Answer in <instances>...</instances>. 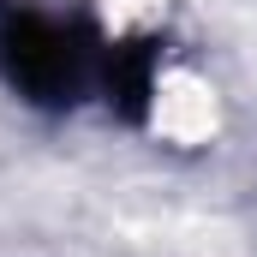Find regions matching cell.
Segmentation results:
<instances>
[{"label":"cell","instance_id":"6da1fadb","mask_svg":"<svg viewBox=\"0 0 257 257\" xmlns=\"http://www.w3.org/2000/svg\"><path fill=\"white\" fill-rule=\"evenodd\" d=\"M0 78L36 108H72L90 84H102V54L78 24L0 0Z\"/></svg>","mask_w":257,"mask_h":257},{"label":"cell","instance_id":"7a4b0ae2","mask_svg":"<svg viewBox=\"0 0 257 257\" xmlns=\"http://www.w3.org/2000/svg\"><path fill=\"white\" fill-rule=\"evenodd\" d=\"M150 84H156V48L150 42L102 48V90H108V108L120 120H144L150 114Z\"/></svg>","mask_w":257,"mask_h":257}]
</instances>
